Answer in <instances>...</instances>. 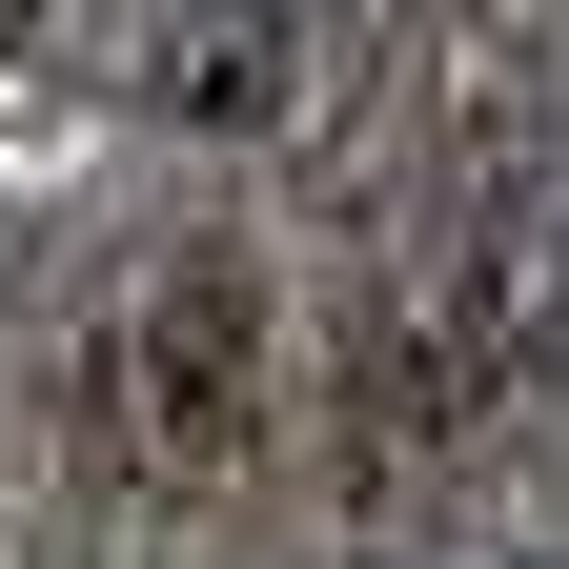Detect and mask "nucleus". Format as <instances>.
Returning a JSON list of instances; mask_svg holds the SVG:
<instances>
[{"label": "nucleus", "mask_w": 569, "mask_h": 569, "mask_svg": "<svg viewBox=\"0 0 569 569\" xmlns=\"http://www.w3.org/2000/svg\"><path fill=\"white\" fill-rule=\"evenodd\" d=\"M61 427L122 468V488H224L264 448V284L224 244H142L82 284L61 326Z\"/></svg>", "instance_id": "nucleus-1"}, {"label": "nucleus", "mask_w": 569, "mask_h": 569, "mask_svg": "<svg viewBox=\"0 0 569 569\" xmlns=\"http://www.w3.org/2000/svg\"><path fill=\"white\" fill-rule=\"evenodd\" d=\"M306 61H326V21H306V0H183V21L142 41V102H163V122H203V142H264L284 102H306Z\"/></svg>", "instance_id": "nucleus-2"}]
</instances>
